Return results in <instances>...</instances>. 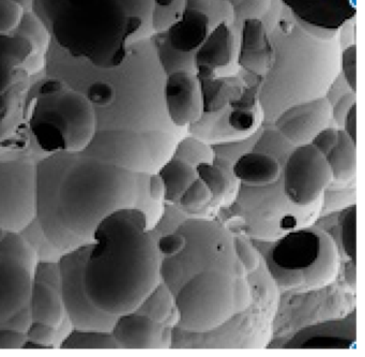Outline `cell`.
<instances>
[{
    "label": "cell",
    "mask_w": 365,
    "mask_h": 357,
    "mask_svg": "<svg viewBox=\"0 0 365 357\" xmlns=\"http://www.w3.org/2000/svg\"><path fill=\"white\" fill-rule=\"evenodd\" d=\"M148 178L84 153L48 155L36 164L35 221L61 253L91 243L99 222L118 209H140L153 228L162 204L151 200Z\"/></svg>",
    "instance_id": "1"
},
{
    "label": "cell",
    "mask_w": 365,
    "mask_h": 357,
    "mask_svg": "<svg viewBox=\"0 0 365 357\" xmlns=\"http://www.w3.org/2000/svg\"><path fill=\"white\" fill-rule=\"evenodd\" d=\"M177 231L182 249L161 256L160 277L174 301L175 331L210 333L240 316L255 301V284L235 250L234 235L221 222L190 218Z\"/></svg>",
    "instance_id": "2"
},
{
    "label": "cell",
    "mask_w": 365,
    "mask_h": 357,
    "mask_svg": "<svg viewBox=\"0 0 365 357\" xmlns=\"http://www.w3.org/2000/svg\"><path fill=\"white\" fill-rule=\"evenodd\" d=\"M161 256L146 213L123 208L106 216L93 231L85 261V290L106 313L135 311L161 283Z\"/></svg>",
    "instance_id": "3"
},
{
    "label": "cell",
    "mask_w": 365,
    "mask_h": 357,
    "mask_svg": "<svg viewBox=\"0 0 365 357\" xmlns=\"http://www.w3.org/2000/svg\"><path fill=\"white\" fill-rule=\"evenodd\" d=\"M51 35L74 59L101 69L125 65L132 46L149 39L153 27L134 18L120 0H59Z\"/></svg>",
    "instance_id": "4"
},
{
    "label": "cell",
    "mask_w": 365,
    "mask_h": 357,
    "mask_svg": "<svg viewBox=\"0 0 365 357\" xmlns=\"http://www.w3.org/2000/svg\"><path fill=\"white\" fill-rule=\"evenodd\" d=\"M331 41L312 40L305 44H277L264 74L258 104L266 121L286 109L324 97L339 74V54Z\"/></svg>",
    "instance_id": "5"
},
{
    "label": "cell",
    "mask_w": 365,
    "mask_h": 357,
    "mask_svg": "<svg viewBox=\"0 0 365 357\" xmlns=\"http://www.w3.org/2000/svg\"><path fill=\"white\" fill-rule=\"evenodd\" d=\"M29 128L48 155L83 153L99 129L98 113L86 95L63 81L48 79L31 102Z\"/></svg>",
    "instance_id": "6"
},
{
    "label": "cell",
    "mask_w": 365,
    "mask_h": 357,
    "mask_svg": "<svg viewBox=\"0 0 365 357\" xmlns=\"http://www.w3.org/2000/svg\"><path fill=\"white\" fill-rule=\"evenodd\" d=\"M298 228L274 241L266 269L275 286L284 291L314 292L336 277L337 250L322 231Z\"/></svg>",
    "instance_id": "7"
},
{
    "label": "cell",
    "mask_w": 365,
    "mask_h": 357,
    "mask_svg": "<svg viewBox=\"0 0 365 357\" xmlns=\"http://www.w3.org/2000/svg\"><path fill=\"white\" fill-rule=\"evenodd\" d=\"M183 134L98 129L83 153L136 174H155L174 155Z\"/></svg>",
    "instance_id": "8"
},
{
    "label": "cell",
    "mask_w": 365,
    "mask_h": 357,
    "mask_svg": "<svg viewBox=\"0 0 365 357\" xmlns=\"http://www.w3.org/2000/svg\"><path fill=\"white\" fill-rule=\"evenodd\" d=\"M91 243L63 252L57 261L59 267V292L66 316L74 328L110 331L116 316L98 309L85 290L83 273Z\"/></svg>",
    "instance_id": "9"
},
{
    "label": "cell",
    "mask_w": 365,
    "mask_h": 357,
    "mask_svg": "<svg viewBox=\"0 0 365 357\" xmlns=\"http://www.w3.org/2000/svg\"><path fill=\"white\" fill-rule=\"evenodd\" d=\"M332 183L326 157L312 144L294 146L283 164V187L288 200L302 208H322V194Z\"/></svg>",
    "instance_id": "10"
},
{
    "label": "cell",
    "mask_w": 365,
    "mask_h": 357,
    "mask_svg": "<svg viewBox=\"0 0 365 357\" xmlns=\"http://www.w3.org/2000/svg\"><path fill=\"white\" fill-rule=\"evenodd\" d=\"M36 164L27 158L0 161V228L22 233L35 221Z\"/></svg>",
    "instance_id": "11"
},
{
    "label": "cell",
    "mask_w": 365,
    "mask_h": 357,
    "mask_svg": "<svg viewBox=\"0 0 365 357\" xmlns=\"http://www.w3.org/2000/svg\"><path fill=\"white\" fill-rule=\"evenodd\" d=\"M331 119V104L326 97L294 104L274 119L277 131L292 146L309 144Z\"/></svg>",
    "instance_id": "12"
},
{
    "label": "cell",
    "mask_w": 365,
    "mask_h": 357,
    "mask_svg": "<svg viewBox=\"0 0 365 357\" xmlns=\"http://www.w3.org/2000/svg\"><path fill=\"white\" fill-rule=\"evenodd\" d=\"M164 102L168 117L177 127L198 123L202 116V100L197 74L187 70L166 74Z\"/></svg>",
    "instance_id": "13"
},
{
    "label": "cell",
    "mask_w": 365,
    "mask_h": 357,
    "mask_svg": "<svg viewBox=\"0 0 365 357\" xmlns=\"http://www.w3.org/2000/svg\"><path fill=\"white\" fill-rule=\"evenodd\" d=\"M33 271L0 251V327L29 303Z\"/></svg>",
    "instance_id": "14"
},
{
    "label": "cell",
    "mask_w": 365,
    "mask_h": 357,
    "mask_svg": "<svg viewBox=\"0 0 365 357\" xmlns=\"http://www.w3.org/2000/svg\"><path fill=\"white\" fill-rule=\"evenodd\" d=\"M110 333L120 350H157L163 348L162 323L155 322L136 311L117 316Z\"/></svg>",
    "instance_id": "15"
},
{
    "label": "cell",
    "mask_w": 365,
    "mask_h": 357,
    "mask_svg": "<svg viewBox=\"0 0 365 357\" xmlns=\"http://www.w3.org/2000/svg\"><path fill=\"white\" fill-rule=\"evenodd\" d=\"M307 26L332 29L354 14V0H284Z\"/></svg>",
    "instance_id": "16"
},
{
    "label": "cell",
    "mask_w": 365,
    "mask_h": 357,
    "mask_svg": "<svg viewBox=\"0 0 365 357\" xmlns=\"http://www.w3.org/2000/svg\"><path fill=\"white\" fill-rule=\"evenodd\" d=\"M283 164L272 154L253 149L250 153L243 154L235 161L232 173L237 183L262 186L281 178Z\"/></svg>",
    "instance_id": "17"
},
{
    "label": "cell",
    "mask_w": 365,
    "mask_h": 357,
    "mask_svg": "<svg viewBox=\"0 0 365 357\" xmlns=\"http://www.w3.org/2000/svg\"><path fill=\"white\" fill-rule=\"evenodd\" d=\"M235 59L234 41L225 27L215 29L210 37H207L195 54L196 74L197 76H210L217 70L226 68Z\"/></svg>",
    "instance_id": "18"
},
{
    "label": "cell",
    "mask_w": 365,
    "mask_h": 357,
    "mask_svg": "<svg viewBox=\"0 0 365 357\" xmlns=\"http://www.w3.org/2000/svg\"><path fill=\"white\" fill-rule=\"evenodd\" d=\"M29 306L33 322L46 323L58 328L67 318L59 286L55 284L31 280Z\"/></svg>",
    "instance_id": "19"
},
{
    "label": "cell",
    "mask_w": 365,
    "mask_h": 357,
    "mask_svg": "<svg viewBox=\"0 0 365 357\" xmlns=\"http://www.w3.org/2000/svg\"><path fill=\"white\" fill-rule=\"evenodd\" d=\"M208 37L207 16L194 10L185 12L182 20L170 31V50L182 54H195Z\"/></svg>",
    "instance_id": "20"
},
{
    "label": "cell",
    "mask_w": 365,
    "mask_h": 357,
    "mask_svg": "<svg viewBox=\"0 0 365 357\" xmlns=\"http://www.w3.org/2000/svg\"><path fill=\"white\" fill-rule=\"evenodd\" d=\"M16 31L26 36L34 48L33 55L25 64L23 69L29 76L39 74L46 66V55L52 41L50 29L35 11H29L24 14L22 23Z\"/></svg>",
    "instance_id": "21"
},
{
    "label": "cell",
    "mask_w": 365,
    "mask_h": 357,
    "mask_svg": "<svg viewBox=\"0 0 365 357\" xmlns=\"http://www.w3.org/2000/svg\"><path fill=\"white\" fill-rule=\"evenodd\" d=\"M332 174V181L349 183L354 181L356 172V143L339 129V136L334 146L324 155Z\"/></svg>",
    "instance_id": "22"
},
{
    "label": "cell",
    "mask_w": 365,
    "mask_h": 357,
    "mask_svg": "<svg viewBox=\"0 0 365 357\" xmlns=\"http://www.w3.org/2000/svg\"><path fill=\"white\" fill-rule=\"evenodd\" d=\"M158 174L163 183L164 201L168 203H178L185 189L197 178L194 166L175 157L166 161Z\"/></svg>",
    "instance_id": "23"
},
{
    "label": "cell",
    "mask_w": 365,
    "mask_h": 357,
    "mask_svg": "<svg viewBox=\"0 0 365 357\" xmlns=\"http://www.w3.org/2000/svg\"><path fill=\"white\" fill-rule=\"evenodd\" d=\"M63 350H120L110 331L93 328H74L61 340Z\"/></svg>",
    "instance_id": "24"
},
{
    "label": "cell",
    "mask_w": 365,
    "mask_h": 357,
    "mask_svg": "<svg viewBox=\"0 0 365 357\" xmlns=\"http://www.w3.org/2000/svg\"><path fill=\"white\" fill-rule=\"evenodd\" d=\"M197 178H200L210 190L212 194V200L215 204H219L222 198H225L226 194L232 189V178L227 170L215 164H200L195 166Z\"/></svg>",
    "instance_id": "25"
},
{
    "label": "cell",
    "mask_w": 365,
    "mask_h": 357,
    "mask_svg": "<svg viewBox=\"0 0 365 357\" xmlns=\"http://www.w3.org/2000/svg\"><path fill=\"white\" fill-rule=\"evenodd\" d=\"M230 108L227 121L230 129L237 134H247L255 129L258 119L255 112V102L250 95L241 96L230 104Z\"/></svg>",
    "instance_id": "26"
},
{
    "label": "cell",
    "mask_w": 365,
    "mask_h": 357,
    "mask_svg": "<svg viewBox=\"0 0 365 357\" xmlns=\"http://www.w3.org/2000/svg\"><path fill=\"white\" fill-rule=\"evenodd\" d=\"M173 307L174 301L172 295L161 282L135 311L153 318L155 322L162 323L170 318Z\"/></svg>",
    "instance_id": "27"
},
{
    "label": "cell",
    "mask_w": 365,
    "mask_h": 357,
    "mask_svg": "<svg viewBox=\"0 0 365 357\" xmlns=\"http://www.w3.org/2000/svg\"><path fill=\"white\" fill-rule=\"evenodd\" d=\"M33 52V44L23 34L0 35V61H14L24 68Z\"/></svg>",
    "instance_id": "28"
},
{
    "label": "cell",
    "mask_w": 365,
    "mask_h": 357,
    "mask_svg": "<svg viewBox=\"0 0 365 357\" xmlns=\"http://www.w3.org/2000/svg\"><path fill=\"white\" fill-rule=\"evenodd\" d=\"M173 157L178 158L195 168L200 164H210L215 161L213 151L200 139L185 136L179 141Z\"/></svg>",
    "instance_id": "29"
},
{
    "label": "cell",
    "mask_w": 365,
    "mask_h": 357,
    "mask_svg": "<svg viewBox=\"0 0 365 357\" xmlns=\"http://www.w3.org/2000/svg\"><path fill=\"white\" fill-rule=\"evenodd\" d=\"M26 14L16 0H0V35H12L18 31Z\"/></svg>",
    "instance_id": "30"
},
{
    "label": "cell",
    "mask_w": 365,
    "mask_h": 357,
    "mask_svg": "<svg viewBox=\"0 0 365 357\" xmlns=\"http://www.w3.org/2000/svg\"><path fill=\"white\" fill-rule=\"evenodd\" d=\"M341 246L346 256L356 264V204L348 209L341 222Z\"/></svg>",
    "instance_id": "31"
},
{
    "label": "cell",
    "mask_w": 365,
    "mask_h": 357,
    "mask_svg": "<svg viewBox=\"0 0 365 357\" xmlns=\"http://www.w3.org/2000/svg\"><path fill=\"white\" fill-rule=\"evenodd\" d=\"M26 85H21L7 93H0V136L20 109L21 97Z\"/></svg>",
    "instance_id": "32"
},
{
    "label": "cell",
    "mask_w": 365,
    "mask_h": 357,
    "mask_svg": "<svg viewBox=\"0 0 365 357\" xmlns=\"http://www.w3.org/2000/svg\"><path fill=\"white\" fill-rule=\"evenodd\" d=\"M86 97L96 110L110 108L117 100L116 87L108 81H97L87 89Z\"/></svg>",
    "instance_id": "33"
},
{
    "label": "cell",
    "mask_w": 365,
    "mask_h": 357,
    "mask_svg": "<svg viewBox=\"0 0 365 357\" xmlns=\"http://www.w3.org/2000/svg\"><path fill=\"white\" fill-rule=\"evenodd\" d=\"M212 202V194L206 185L196 178L183 192L179 202L185 208H200V207L210 205Z\"/></svg>",
    "instance_id": "34"
},
{
    "label": "cell",
    "mask_w": 365,
    "mask_h": 357,
    "mask_svg": "<svg viewBox=\"0 0 365 357\" xmlns=\"http://www.w3.org/2000/svg\"><path fill=\"white\" fill-rule=\"evenodd\" d=\"M26 340L43 346L46 350L54 348L55 340L57 337V328L52 325L41 322H31L25 331Z\"/></svg>",
    "instance_id": "35"
},
{
    "label": "cell",
    "mask_w": 365,
    "mask_h": 357,
    "mask_svg": "<svg viewBox=\"0 0 365 357\" xmlns=\"http://www.w3.org/2000/svg\"><path fill=\"white\" fill-rule=\"evenodd\" d=\"M339 74L349 89L356 93V49L354 44L341 52L339 59Z\"/></svg>",
    "instance_id": "36"
},
{
    "label": "cell",
    "mask_w": 365,
    "mask_h": 357,
    "mask_svg": "<svg viewBox=\"0 0 365 357\" xmlns=\"http://www.w3.org/2000/svg\"><path fill=\"white\" fill-rule=\"evenodd\" d=\"M235 250H236L237 256L241 264L247 269V273L256 271L260 267V258L257 251L250 245L245 239L240 237H234Z\"/></svg>",
    "instance_id": "37"
},
{
    "label": "cell",
    "mask_w": 365,
    "mask_h": 357,
    "mask_svg": "<svg viewBox=\"0 0 365 357\" xmlns=\"http://www.w3.org/2000/svg\"><path fill=\"white\" fill-rule=\"evenodd\" d=\"M185 238L179 231H175L170 234L163 235L157 241L158 251L160 256H173L182 249Z\"/></svg>",
    "instance_id": "38"
},
{
    "label": "cell",
    "mask_w": 365,
    "mask_h": 357,
    "mask_svg": "<svg viewBox=\"0 0 365 357\" xmlns=\"http://www.w3.org/2000/svg\"><path fill=\"white\" fill-rule=\"evenodd\" d=\"M354 104H356V93L354 91H347L337 98L331 104V119H333L337 125H343L344 117Z\"/></svg>",
    "instance_id": "39"
},
{
    "label": "cell",
    "mask_w": 365,
    "mask_h": 357,
    "mask_svg": "<svg viewBox=\"0 0 365 357\" xmlns=\"http://www.w3.org/2000/svg\"><path fill=\"white\" fill-rule=\"evenodd\" d=\"M26 340L24 331L0 327V350H19Z\"/></svg>",
    "instance_id": "40"
},
{
    "label": "cell",
    "mask_w": 365,
    "mask_h": 357,
    "mask_svg": "<svg viewBox=\"0 0 365 357\" xmlns=\"http://www.w3.org/2000/svg\"><path fill=\"white\" fill-rule=\"evenodd\" d=\"M339 136V129L332 127H326L318 132L309 144L318 149L322 155H326L337 141Z\"/></svg>",
    "instance_id": "41"
},
{
    "label": "cell",
    "mask_w": 365,
    "mask_h": 357,
    "mask_svg": "<svg viewBox=\"0 0 365 357\" xmlns=\"http://www.w3.org/2000/svg\"><path fill=\"white\" fill-rule=\"evenodd\" d=\"M148 192L153 202L162 204L164 201V187L161 177L158 173L149 175Z\"/></svg>",
    "instance_id": "42"
},
{
    "label": "cell",
    "mask_w": 365,
    "mask_h": 357,
    "mask_svg": "<svg viewBox=\"0 0 365 357\" xmlns=\"http://www.w3.org/2000/svg\"><path fill=\"white\" fill-rule=\"evenodd\" d=\"M343 130L356 143V104H352L343 121Z\"/></svg>",
    "instance_id": "43"
},
{
    "label": "cell",
    "mask_w": 365,
    "mask_h": 357,
    "mask_svg": "<svg viewBox=\"0 0 365 357\" xmlns=\"http://www.w3.org/2000/svg\"><path fill=\"white\" fill-rule=\"evenodd\" d=\"M26 12L34 11L36 0H16Z\"/></svg>",
    "instance_id": "44"
},
{
    "label": "cell",
    "mask_w": 365,
    "mask_h": 357,
    "mask_svg": "<svg viewBox=\"0 0 365 357\" xmlns=\"http://www.w3.org/2000/svg\"><path fill=\"white\" fill-rule=\"evenodd\" d=\"M68 1H70V3H73V4H81V3H85V1H88V0H68Z\"/></svg>",
    "instance_id": "45"
}]
</instances>
